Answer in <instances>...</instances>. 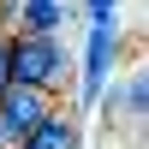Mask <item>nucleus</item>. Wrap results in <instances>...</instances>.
Instances as JSON below:
<instances>
[{"instance_id":"5","label":"nucleus","mask_w":149,"mask_h":149,"mask_svg":"<svg viewBox=\"0 0 149 149\" xmlns=\"http://www.w3.org/2000/svg\"><path fill=\"white\" fill-rule=\"evenodd\" d=\"M18 149H78V125H72V119L54 107V113H48V119H42V125H36Z\"/></svg>"},{"instance_id":"8","label":"nucleus","mask_w":149,"mask_h":149,"mask_svg":"<svg viewBox=\"0 0 149 149\" xmlns=\"http://www.w3.org/2000/svg\"><path fill=\"white\" fill-rule=\"evenodd\" d=\"M0 36H6V30H0Z\"/></svg>"},{"instance_id":"6","label":"nucleus","mask_w":149,"mask_h":149,"mask_svg":"<svg viewBox=\"0 0 149 149\" xmlns=\"http://www.w3.org/2000/svg\"><path fill=\"white\" fill-rule=\"evenodd\" d=\"M113 12H119V0H84V18L90 24H113Z\"/></svg>"},{"instance_id":"2","label":"nucleus","mask_w":149,"mask_h":149,"mask_svg":"<svg viewBox=\"0 0 149 149\" xmlns=\"http://www.w3.org/2000/svg\"><path fill=\"white\" fill-rule=\"evenodd\" d=\"M54 113V95L42 90H24V84H12L6 95H0V149H18L24 137H30L42 119Z\"/></svg>"},{"instance_id":"7","label":"nucleus","mask_w":149,"mask_h":149,"mask_svg":"<svg viewBox=\"0 0 149 149\" xmlns=\"http://www.w3.org/2000/svg\"><path fill=\"white\" fill-rule=\"evenodd\" d=\"M6 90H12V42L0 36V95H6Z\"/></svg>"},{"instance_id":"1","label":"nucleus","mask_w":149,"mask_h":149,"mask_svg":"<svg viewBox=\"0 0 149 149\" xmlns=\"http://www.w3.org/2000/svg\"><path fill=\"white\" fill-rule=\"evenodd\" d=\"M12 42V84H24V90H42L54 95L60 84H66V48H60V36H6Z\"/></svg>"},{"instance_id":"3","label":"nucleus","mask_w":149,"mask_h":149,"mask_svg":"<svg viewBox=\"0 0 149 149\" xmlns=\"http://www.w3.org/2000/svg\"><path fill=\"white\" fill-rule=\"evenodd\" d=\"M66 18H72V0H0L6 36H60Z\"/></svg>"},{"instance_id":"4","label":"nucleus","mask_w":149,"mask_h":149,"mask_svg":"<svg viewBox=\"0 0 149 149\" xmlns=\"http://www.w3.org/2000/svg\"><path fill=\"white\" fill-rule=\"evenodd\" d=\"M113 60H119V18L113 24H90V48H84V102H102L107 95V78H113Z\"/></svg>"}]
</instances>
